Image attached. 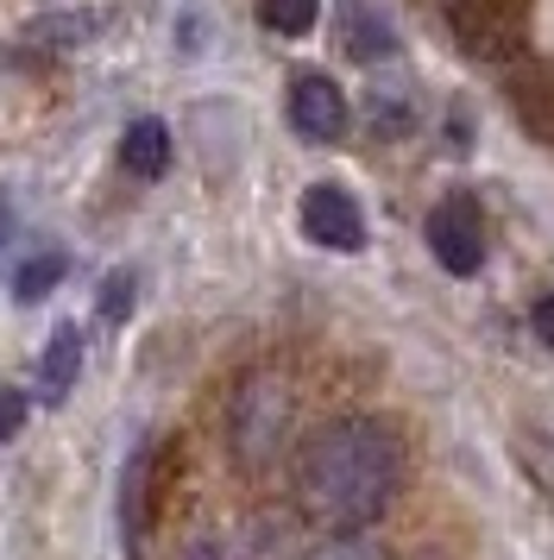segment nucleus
<instances>
[{"label": "nucleus", "instance_id": "8", "mask_svg": "<svg viewBox=\"0 0 554 560\" xmlns=\"http://www.w3.org/2000/svg\"><path fill=\"white\" fill-rule=\"evenodd\" d=\"M76 372H82V334L70 322H57L38 353V404H64L76 390Z\"/></svg>", "mask_w": 554, "mask_h": 560}, {"label": "nucleus", "instance_id": "6", "mask_svg": "<svg viewBox=\"0 0 554 560\" xmlns=\"http://www.w3.org/2000/svg\"><path fill=\"white\" fill-rule=\"evenodd\" d=\"M448 26H453V45H460L466 57H485V63L517 57V26L504 20L498 7H485V0H453Z\"/></svg>", "mask_w": 554, "mask_h": 560}, {"label": "nucleus", "instance_id": "1", "mask_svg": "<svg viewBox=\"0 0 554 560\" xmlns=\"http://www.w3.org/2000/svg\"><path fill=\"white\" fill-rule=\"evenodd\" d=\"M403 441L378 416H334L302 441L297 454V510L302 523L341 535L372 529L403 491Z\"/></svg>", "mask_w": 554, "mask_h": 560}, {"label": "nucleus", "instance_id": "9", "mask_svg": "<svg viewBox=\"0 0 554 560\" xmlns=\"http://www.w3.org/2000/svg\"><path fill=\"white\" fill-rule=\"evenodd\" d=\"M510 107H517V120H523L529 139H542L554 145V77L549 70H510Z\"/></svg>", "mask_w": 554, "mask_h": 560}, {"label": "nucleus", "instance_id": "3", "mask_svg": "<svg viewBox=\"0 0 554 560\" xmlns=\"http://www.w3.org/2000/svg\"><path fill=\"white\" fill-rule=\"evenodd\" d=\"M428 253L441 271L453 278H473L478 265H485V214H478L473 196H441V202L428 208Z\"/></svg>", "mask_w": 554, "mask_h": 560}, {"label": "nucleus", "instance_id": "10", "mask_svg": "<svg viewBox=\"0 0 554 560\" xmlns=\"http://www.w3.org/2000/svg\"><path fill=\"white\" fill-rule=\"evenodd\" d=\"M120 164L132 171V177H164L171 171V127L164 120H151V114H139L132 127L120 132Z\"/></svg>", "mask_w": 554, "mask_h": 560}, {"label": "nucleus", "instance_id": "19", "mask_svg": "<svg viewBox=\"0 0 554 560\" xmlns=\"http://www.w3.org/2000/svg\"><path fill=\"white\" fill-rule=\"evenodd\" d=\"M309 560H384V555H378L372 541H353V535H341L334 548H322V555H309Z\"/></svg>", "mask_w": 554, "mask_h": 560}, {"label": "nucleus", "instance_id": "11", "mask_svg": "<svg viewBox=\"0 0 554 560\" xmlns=\"http://www.w3.org/2000/svg\"><path fill=\"white\" fill-rule=\"evenodd\" d=\"M366 127L378 139H409L416 127V95H409V82H378L366 89Z\"/></svg>", "mask_w": 554, "mask_h": 560}, {"label": "nucleus", "instance_id": "13", "mask_svg": "<svg viewBox=\"0 0 554 560\" xmlns=\"http://www.w3.org/2000/svg\"><path fill=\"white\" fill-rule=\"evenodd\" d=\"M82 38H95V13H45L25 26V45H50V51L82 45Z\"/></svg>", "mask_w": 554, "mask_h": 560}, {"label": "nucleus", "instance_id": "20", "mask_svg": "<svg viewBox=\"0 0 554 560\" xmlns=\"http://www.w3.org/2000/svg\"><path fill=\"white\" fill-rule=\"evenodd\" d=\"M529 322H535V340H542V347H549V353H554V296H542V303H535V315H529Z\"/></svg>", "mask_w": 554, "mask_h": 560}, {"label": "nucleus", "instance_id": "2", "mask_svg": "<svg viewBox=\"0 0 554 560\" xmlns=\"http://www.w3.org/2000/svg\"><path fill=\"white\" fill-rule=\"evenodd\" d=\"M290 422H297V384L258 365L233 384V404H227V454L240 472H272L277 454L290 447Z\"/></svg>", "mask_w": 554, "mask_h": 560}, {"label": "nucleus", "instance_id": "17", "mask_svg": "<svg viewBox=\"0 0 554 560\" xmlns=\"http://www.w3.org/2000/svg\"><path fill=\"white\" fill-rule=\"evenodd\" d=\"M25 409H32V397H25V390H0V447L25 429Z\"/></svg>", "mask_w": 554, "mask_h": 560}, {"label": "nucleus", "instance_id": "7", "mask_svg": "<svg viewBox=\"0 0 554 560\" xmlns=\"http://www.w3.org/2000/svg\"><path fill=\"white\" fill-rule=\"evenodd\" d=\"M341 51L353 63H384V57H397V26L378 13L372 0H341Z\"/></svg>", "mask_w": 554, "mask_h": 560}, {"label": "nucleus", "instance_id": "18", "mask_svg": "<svg viewBox=\"0 0 554 560\" xmlns=\"http://www.w3.org/2000/svg\"><path fill=\"white\" fill-rule=\"evenodd\" d=\"M183 560H246V548L240 541H221V535H201V541H189Z\"/></svg>", "mask_w": 554, "mask_h": 560}, {"label": "nucleus", "instance_id": "4", "mask_svg": "<svg viewBox=\"0 0 554 560\" xmlns=\"http://www.w3.org/2000/svg\"><path fill=\"white\" fill-rule=\"evenodd\" d=\"M284 114H290L297 139H309V145H334V139L347 132V120H353V107H347V95H341V82L322 77V70H302V77H290Z\"/></svg>", "mask_w": 554, "mask_h": 560}, {"label": "nucleus", "instance_id": "15", "mask_svg": "<svg viewBox=\"0 0 554 560\" xmlns=\"http://www.w3.org/2000/svg\"><path fill=\"white\" fill-rule=\"evenodd\" d=\"M315 13H322V0H258V20L277 38H309Z\"/></svg>", "mask_w": 554, "mask_h": 560}, {"label": "nucleus", "instance_id": "5", "mask_svg": "<svg viewBox=\"0 0 554 560\" xmlns=\"http://www.w3.org/2000/svg\"><path fill=\"white\" fill-rule=\"evenodd\" d=\"M302 233L322 253H359L366 246V214L341 183H309L302 189Z\"/></svg>", "mask_w": 554, "mask_h": 560}, {"label": "nucleus", "instance_id": "12", "mask_svg": "<svg viewBox=\"0 0 554 560\" xmlns=\"http://www.w3.org/2000/svg\"><path fill=\"white\" fill-rule=\"evenodd\" d=\"M64 271H70V253H38V258H25L20 271H13V303H38V296H50L57 283H64Z\"/></svg>", "mask_w": 554, "mask_h": 560}, {"label": "nucleus", "instance_id": "14", "mask_svg": "<svg viewBox=\"0 0 554 560\" xmlns=\"http://www.w3.org/2000/svg\"><path fill=\"white\" fill-rule=\"evenodd\" d=\"M510 454H517V466H523L529 479H535V491L554 504V441L535 429H517V441H510Z\"/></svg>", "mask_w": 554, "mask_h": 560}, {"label": "nucleus", "instance_id": "21", "mask_svg": "<svg viewBox=\"0 0 554 560\" xmlns=\"http://www.w3.org/2000/svg\"><path fill=\"white\" fill-rule=\"evenodd\" d=\"M7 240H13V196L0 189V246H7Z\"/></svg>", "mask_w": 554, "mask_h": 560}, {"label": "nucleus", "instance_id": "16", "mask_svg": "<svg viewBox=\"0 0 554 560\" xmlns=\"http://www.w3.org/2000/svg\"><path fill=\"white\" fill-rule=\"evenodd\" d=\"M132 296H139V271H132V265L107 271V278H101V322H126V315H132Z\"/></svg>", "mask_w": 554, "mask_h": 560}]
</instances>
